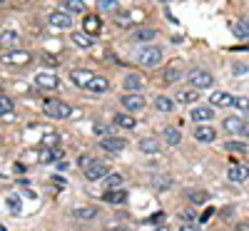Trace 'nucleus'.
Wrapping results in <instances>:
<instances>
[{"mask_svg": "<svg viewBox=\"0 0 249 231\" xmlns=\"http://www.w3.org/2000/svg\"><path fill=\"white\" fill-rule=\"evenodd\" d=\"M43 112L50 117V119H68L72 115V107L62 99H45L43 102Z\"/></svg>", "mask_w": 249, "mask_h": 231, "instance_id": "f257e3e1", "label": "nucleus"}, {"mask_svg": "<svg viewBox=\"0 0 249 231\" xmlns=\"http://www.w3.org/2000/svg\"><path fill=\"white\" fill-rule=\"evenodd\" d=\"M135 60L140 62L142 67H157L160 62H162V50L157 45H144L142 50H137Z\"/></svg>", "mask_w": 249, "mask_h": 231, "instance_id": "f03ea898", "label": "nucleus"}, {"mask_svg": "<svg viewBox=\"0 0 249 231\" xmlns=\"http://www.w3.org/2000/svg\"><path fill=\"white\" fill-rule=\"evenodd\" d=\"M190 85L195 90H207V87H212L214 85V75L210 70H202V67H195L190 72Z\"/></svg>", "mask_w": 249, "mask_h": 231, "instance_id": "7ed1b4c3", "label": "nucleus"}, {"mask_svg": "<svg viewBox=\"0 0 249 231\" xmlns=\"http://www.w3.org/2000/svg\"><path fill=\"white\" fill-rule=\"evenodd\" d=\"M50 25H53V28H60V30H70L75 23H72V15H70V13L53 10V13H50Z\"/></svg>", "mask_w": 249, "mask_h": 231, "instance_id": "20e7f679", "label": "nucleus"}, {"mask_svg": "<svg viewBox=\"0 0 249 231\" xmlns=\"http://www.w3.org/2000/svg\"><path fill=\"white\" fill-rule=\"evenodd\" d=\"M120 102H122V107L127 110V112H132V115H135V112H140V110L144 107V97H142L140 92H130V95H124Z\"/></svg>", "mask_w": 249, "mask_h": 231, "instance_id": "39448f33", "label": "nucleus"}, {"mask_svg": "<svg viewBox=\"0 0 249 231\" xmlns=\"http://www.w3.org/2000/svg\"><path fill=\"white\" fill-rule=\"evenodd\" d=\"M110 174V169H107V164H102V162H90L88 166H85V179H90V182H95V179H102V177H107Z\"/></svg>", "mask_w": 249, "mask_h": 231, "instance_id": "423d86ee", "label": "nucleus"}, {"mask_svg": "<svg viewBox=\"0 0 249 231\" xmlns=\"http://www.w3.org/2000/svg\"><path fill=\"white\" fill-rule=\"evenodd\" d=\"M195 139L202 142V144H210V142L217 139V130L210 127L207 122H204V124H197V127H195Z\"/></svg>", "mask_w": 249, "mask_h": 231, "instance_id": "0eeeda50", "label": "nucleus"}, {"mask_svg": "<svg viewBox=\"0 0 249 231\" xmlns=\"http://www.w3.org/2000/svg\"><path fill=\"white\" fill-rule=\"evenodd\" d=\"M33 57H30V52H25V50H13V52H5L3 55V62H8V65H18V67H23V65H28Z\"/></svg>", "mask_w": 249, "mask_h": 231, "instance_id": "6e6552de", "label": "nucleus"}, {"mask_svg": "<svg viewBox=\"0 0 249 231\" xmlns=\"http://www.w3.org/2000/svg\"><path fill=\"white\" fill-rule=\"evenodd\" d=\"M35 85L43 87V90H57L60 87V80L53 72H40V75H35Z\"/></svg>", "mask_w": 249, "mask_h": 231, "instance_id": "1a4fd4ad", "label": "nucleus"}, {"mask_svg": "<svg viewBox=\"0 0 249 231\" xmlns=\"http://www.w3.org/2000/svg\"><path fill=\"white\" fill-rule=\"evenodd\" d=\"M227 179L237 182V184L247 182V179H249V164H232L230 172H227Z\"/></svg>", "mask_w": 249, "mask_h": 231, "instance_id": "9d476101", "label": "nucleus"}, {"mask_svg": "<svg viewBox=\"0 0 249 231\" xmlns=\"http://www.w3.org/2000/svg\"><path fill=\"white\" fill-rule=\"evenodd\" d=\"M100 147H102V149H105V152H122L124 149V147H127V142H124V139H120V137H102L100 139Z\"/></svg>", "mask_w": 249, "mask_h": 231, "instance_id": "9b49d317", "label": "nucleus"}, {"mask_svg": "<svg viewBox=\"0 0 249 231\" xmlns=\"http://www.w3.org/2000/svg\"><path fill=\"white\" fill-rule=\"evenodd\" d=\"M92 77H95V75H92L90 70H72V72H70L72 85H75V87H85V90H88V85H90Z\"/></svg>", "mask_w": 249, "mask_h": 231, "instance_id": "f8f14e48", "label": "nucleus"}, {"mask_svg": "<svg viewBox=\"0 0 249 231\" xmlns=\"http://www.w3.org/2000/svg\"><path fill=\"white\" fill-rule=\"evenodd\" d=\"M210 104L212 107H232L234 95H230V92H212L210 95Z\"/></svg>", "mask_w": 249, "mask_h": 231, "instance_id": "ddd939ff", "label": "nucleus"}, {"mask_svg": "<svg viewBox=\"0 0 249 231\" xmlns=\"http://www.w3.org/2000/svg\"><path fill=\"white\" fill-rule=\"evenodd\" d=\"M122 85H124V90H127V92H140L144 87V77L137 75V72H132V75H127V77L122 80Z\"/></svg>", "mask_w": 249, "mask_h": 231, "instance_id": "4468645a", "label": "nucleus"}, {"mask_svg": "<svg viewBox=\"0 0 249 231\" xmlns=\"http://www.w3.org/2000/svg\"><path fill=\"white\" fill-rule=\"evenodd\" d=\"M135 124H137V119H135V115H132V112H117V115H115V127H122V130H135Z\"/></svg>", "mask_w": 249, "mask_h": 231, "instance_id": "2eb2a0df", "label": "nucleus"}, {"mask_svg": "<svg viewBox=\"0 0 249 231\" xmlns=\"http://www.w3.org/2000/svg\"><path fill=\"white\" fill-rule=\"evenodd\" d=\"M155 37H157L155 28H137L130 40H132V43H150V40H155Z\"/></svg>", "mask_w": 249, "mask_h": 231, "instance_id": "dca6fc26", "label": "nucleus"}, {"mask_svg": "<svg viewBox=\"0 0 249 231\" xmlns=\"http://www.w3.org/2000/svg\"><path fill=\"white\" fill-rule=\"evenodd\" d=\"M124 199H127L124 189H107V192L102 194V201L105 204H124Z\"/></svg>", "mask_w": 249, "mask_h": 231, "instance_id": "f3484780", "label": "nucleus"}, {"mask_svg": "<svg viewBox=\"0 0 249 231\" xmlns=\"http://www.w3.org/2000/svg\"><path fill=\"white\" fill-rule=\"evenodd\" d=\"M82 30H85L88 35H97L102 30V20L97 15H88L85 20H82Z\"/></svg>", "mask_w": 249, "mask_h": 231, "instance_id": "a211bd4d", "label": "nucleus"}, {"mask_svg": "<svg viewBox=\"0 0 249 231\" xmlns=\"http://www.w3.org/2000/svg\"><path fill=\"white\" fill-rule=\"evenodd\" d=\"M190 119H195V122L204 124V122L214 119V112H212V107H192V115H190Z\"/></svg>", "mask_w": 249, "mask_h": 231, "instance_id": "6ab92c4d", "label": "nucleus"}, {"mask_svg": "<svg viewBox=\"0 0 249 231\" xmlns=\"http://www.w3.org/2000/svg\"><path fill=\"white\" fill-rule=\"evenodd\" d=\"M72 216L80 221H90V219H97V209L95 206H80V209H72Z\"/></svg>", "mask_w": 249, "mask_h": 231, "instance_id": "aec40b11", "label": "nucleus"}, {"mask_svg": "<svg viewBox=\"0 0 249 231\" xmlns=\"http://www.w3.org/2000/svg\"><path fill=\"white\" fill-rule=\"evenodd\" d=\"M88 90H90V92H107V90H110V80H107V77H100V75H95V77L90 80Z\"/></svg>", "mask_w": 249, "mask_h": 231, "instance_id": "412c9836", "label": "nucleus"}, {"mask_svg": "<svg viewBox=\"0 0 249 231\" xmlns=\"http://www.w3.org/2000/svg\"><path fill=\"white\" fill-rule=\"evenodd\" d=\"M72 43L77 45V48H82V50H90L92 48V35H88V33H72Z\"/></svg>", "mask_w": 249, "mask_h": 231, "instance_id": "4be33fe9", "label": "nucleus"}, {"mask_svg": "<svg viewBox=\"0 0 249 231\" xmlns=\"http://www.w3.org/2000/svg\"><path fill=\"white\" fill-rule=\"evenodd\" d=\"M140 149H142L144 154H157V152H160V142L152 139V137H142V139H140Z\"/></svg>", "mask_w": 249, "mask_h": 231, "instance_id": "5701e85b", "label": "nucleus"}, {"mask_svg": "<svg viewBox=\"0 0 249 231\" xmlns=\"http://www.w3.org/2000/svg\"><path fill=\"white\" fill-rule=\"evenodd\" d=\"M62 5H65V13H70V15H82L88 10L82 0H62Z\"/></svg>", "mask_w": 249, "mask_h": 231, "instance_id": "b1692460", "label": "nucleus"}, {"mask_svg": "<svg viewBox=\"0 0 249 231\" xmlns=\"http://www.w3.org/2000/svg\"><path fill=\"white\" fill-rule=\"evenodd\" d=\"M155 107L160 112H172L175 110V99L167 97V95H160V97H155Z\"/></svg>", "mask_w": 249, "mask_h": 231, "instance_id": "393cba45", "label": "nucleus"}, {"mask_svg": "<svg viewBox=\"0 0 249 231\" xmlns=\"http://www.w3.org/2000/svg\"><path fill=\"white\" fill-rule=\"evenodd\" d=\"M57 159H62V149H57V147H50V149H43V152H40V162H45V164L57 162Z\"/></svg>", "mask_w": 249, "mask_h": 231, "instance_id": "a878e982", "label": "nucleus"}, {"mask_svg": "<svg viewBox=\"0 0 249 231\" xmlns=\"http://www.w3.org/2000/svg\"><path fill=\"white\" fill-rule=\"evenodd\" d=\"M199 99V95H197V90L192 87V90H182V92H177V102L179 104H195Z\"/></svg>", "mask_w": 249, "mask_h": 231, "instance_id": "bb28decb", "label": "nucleus"}, {"mask_svg": "<svg viewBox=\"0 0 249 231\" xmlns=\"http://www.w3.org/2000/svg\"><path fill=\"white\" fill-rule=\"evenodd\" d=\"M242 124H244L242 117H227V119H224V130L232 132V134H239V132H242Z\"/></svg>", "mask_w": 249, "mask_h": 231, "instance_id": "cd10ccee", "label": "nucleus"}, {"mask_svg": "<svg viewBox=\"0 0 249 231\" xmlns=\"http://www.w3.org/2000/svg\"><path fill=\"white\" fill-rule=\"evenodd\" d=\"M0 45L3 48H15L18 45V33L15 30H3L0 33Z\"/></svg>", "mask_w": 249, "mask_h": 231, "instance_id": "c85d7f7f", "label": "nucleus"}, {"mask_svg": "<svg viewBox=\"0 0 249 231\" xmlns=\"http://www.w3.org/2000/svg\"><path fill=\"white\" fill-rule=\"evenodd\" d=\"M184 199L190 201V204H197V206H202V204H207L210 194H207V192H187V194H184Z\"/></svg>", "mask_w": 249, "mask_h": 231, "instance_id": "c756f323", "label": "nucleus"}, {"mask_svg": "<svg viewBox=\"0 0 249 231\" xmlns=\"http://www.w3.org/2000/svg\"><path fill=\"white\" fill-rule=\"evenodd\" d=\"M164 139H167V144H172V147H177L179 142H182V132L179 130H175V127H164Z\"/></svg>", "mask_w": 249, "mask_h": 231, "instance_id": "7c9ffc66", "label": "nucleus"}, {"mask_svg": "<svg viewBox=\"0 0 249 231\" xmlns=\"http://www.w3.org/2000/svg\"><path fill=\"white\" fill-rule=\"evenodd\" d=\"M232 33L237 37H249V23H247V20H234V23H232Z\"/></svg>", "mask_w": 249, "mask_h": 231, "instance_id": "2f4dec72", "label": "nucleus"}, {"mask_svg": "<svg viewBox=\"0 0 249 231\" xmlns=\"http://www.w3.org/2000/svg\"><path fill=\"white\" fill-rule=\"evenodd\" d=\"M179 77H182V70H179V67H175V65H170L167 70H164V77H162V80L167 82V85H172V82H177Z\"/></svg>", "mask_w": 249, "mask_h": 231, "instance_id": "473e14b6", "label": "nucleus"}, {"mask_svg": "<svg viewBox=\"0 0 249 231\" xmlns=\"http://www.w3.org/2000/svg\"><path fill=\"white\" fill-rule=\"evenodd\" d=\"M13 115V99L0 95V117H10Z\"/></svg>", "mask_w": 249, "mask_h": 231, "instance_id": "72a5a7b5", "label": "nucleus"}, {"mask_svg": "<svg viewBox=\"0 0 249 231\" xmlns=\"http://www.w3.org/2000/svg\"><path fill=\"white\" fill-rule=\"evenodd\" d=\"M5 204H8V209H10V212H15V214H20V209H23V199H20L18 194H10V197H5Z\"/></svg>", "mask_w": 249, "mask_h": 231, "instance_id": "f704fd0d", "label": "nucleus"}, {"mask_svg": "<svg viewBox=\"0 0 249 231\" xmlns=\"http://www.w3.org/2000/svg\"><path fill=\"white\" fill-rule=\"evenodd\" d=\"M105 186L107 189H120L122 186V174H107V179H105Z\"/></svg>", "mask_w": 249, "mask_h": 231, "instance_id": "c9c22d12", "label": "nucleus"}, {"mask_svg": "<svg viewBox=\"0 0 249 231\" xmlns=\"http://www.w3.org/2000/svg\"><path fill=\"white\" fill-rule=\"evenodd\" d=\"M115 20H117L120 28H127V25H132V13H120V10H117Z\"/></svg>", "mask_w": 249, "mask_h": 231, "instance_id": "e433bc0d", "label": "nucleus"}, {"mask_svg": "<svg viewBox=\"0 0 249 231\" xmlns=\"http://www.w3.org/2000/svg\"><path fill=\"white\" fill-rule=\"evenodd\" d=\"M247 149H249V147L242 144V142H227V152H239V154H242V152H247Z\"/></svg>", "mask_w": 249, "mask_h": 231, "instance_id": "4c0bfd02", "label": "nucleus"}, {"mask_svg": "<svg viewBox=\"0 0 249 231\" xmlns=\"http://www.w3.org/2000/svg\"><path fill=\"white\" fill-rule=\"evenodd\" d=\"M100 8H102V10H110V13H117V10H120L117 0H100Z\"/></svg>", "mask_w": 249, "mask_h": 231, "instance_id": "58836bf2", "label": "nucleus"}, {"mask_svg": "<svg viewBox=\"0 0 249 231\" xmlns=\"http://www.w3.org/2000/svg\"><path fill=\"white\" fill-rule=\"evenodd\" d=\"M234 107L242 112H249V99L247 97H234Z\"/></svg>", "mask_w": 249, "mask_h": 231, "instance_id": "ea45409f", "label": "nucleus"}, {"mask_svg": "<svg viewBox=\"0 0 249 231\" xmlns=\"http://www.w3.org/2000/svg\"><path fill=\"white\" fill-rule=\"evenodd\" d=\"M43 62H45V65H50V67H57V62H60V60H55L53 55H43Z\"/></svg>", "mask_w": 249, "mask_h": 231, "instance_id": "a19ab883", "label": "nucleus"}, {"mask_svg": "<svg viewBox=\"0 0 249 231\" xmlns=\"http://www.w3.org/2000/svg\"><path fill=\"white\" fill-rule=\"evenodd\" d=\"M45 144L48 147H57V134H45Z\"/></svg>", "mask_w": 249, "mask_h": 231, "instance_id": "79ce46f5", "label": "nucleus"}, {"mask_svg": "<svg viewBox=\"0 0 249 231\" xmlns=\"http://www.w3.org/2000/svg\"><path fill=\"white\" fill-rule=\"evenodd\" d=\"M179 231H199V226H197V224H190V221H187L184 226H179Z\"/></svg>", "mask_w": 249, "mask_h": 231, "instance_id": "37998d69", "label": "nucleus"}, {"mask_svg": "<svg viewBox=\"0 0 249 231\" xmlns=\"http://www.w3.org/2000/svg\"><path fill=\"white\" fill-rule=\"evenodd\" d=\"M239 137L249 139V122H247V119H244V124H242V132H239Z\"/></svg>", "mask_w": 249, "mask_h": 231, "instance_id": "c03bdc74", "label": "nucleus"}, {"mask_svg": "<svg viewBox=\"0 0 249 231\" xmlns=\"http://www.w3.org/2000/svg\"><path fill=\"white\" fill-rule=\"evenodd\" d=\"M162 219H164V214H155V216L147 219V224H162Z\"/></svg>", "mask_w": 249, "mask_h": 231, "instance_id": "a18cd8bd", "label": "nucleus"}, {"mask_svg": "<svg viewBox=\"0 0 249 231\" xmlns=\"http://www.w3.org/2000/svg\"><path fill=\"white\" fill-rule=\"evenodd\" d=\"M95 132L102 134V137H107V127H105V124H95Z\"/></svg>", "mask_w": 249, "mask_h": 231, "instance_id": "49530a36", "label": "nucleus"}, {"mask_svg": "<svg viewBox=\"0 0 249 231\" xmlns=\"http://www.w3.org/2000/svg\"><path fill=\"white\" fill-rule=\"evenodd\" d=\"M90 162H92V157H80V166H82V169H85Z\"/></svg>", "mask_w": 249, "mask_h": 231, "instance_id": "de8ad7c7", "label": "nucleus"}, {"mask_svg": "<svg viewBox=\"0 0 249 231\" xmlns=\"http://www.w3.org/2000/svg\"><path fill=\"white\" fill-rule=\"evenodd\" d=\"M234 72H237V75H242V72H247V65H242V62H239V65H234Z\"/></svg>", "mask_w": 249, "mask_h": 231, "instance_id": "09e8293b", "label": "nucleus"}, {"mask_svg": "<svg viewBox=\"0 0 249 231\" xmlns=\"http://www.w3.org/2000/svg\"><path fill=\"white\" fill-rule=\"evenodd\" d=\"M182 219H184V221H195V214H190V212H182Z\"/></svg>", "mask_w": 249, "mask_h": 231, "instance_id": "8fccbe9b", "label": "nucleus"}, {"mask_svg": "<svg viewBox=\"0 0 249 231\" xmlns=\"http://www.w3.org/2000/svg\"><path fill=\"white\" fill-rule=\"evenodd\" d=\"M210 216H212V209H207V212L202 214V219H199V221H210Z\"/></svg>", "mask_w": 249, "mask_h": 231, "instance_id": "3c124183", "label": "nucleus"}, {"mask_svg": "<svg viewBox=\"0 0 249 231\" xmlns=\"http://www.w3.org/2000/svg\"><path fill=\"white\" fill-rule=\"evenodd\" d=\"M155 231H170V229H167V226H157Z\"/></svg>", "mask_w": 249, "mask_h": 231, "instance_id": "603ef678", "label": "nucleus"}, {"mask_svg": "<svg viewBox=\"0 0 249 231\" xmlns=\"http://www.w3.org/2000/svg\"><path fill=\"white\" fill-rule=\"evenodd\" d=\"M0 3H5V0H0Z\"/></svg>", "mask_w": 249, "mask_h": 231, "instance_id": "864d4df0", "label": "nucleus"}]
</instances>
